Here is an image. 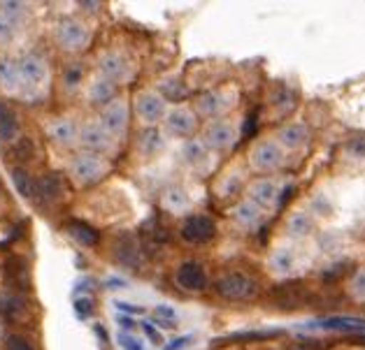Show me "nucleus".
I'll list each match as a JSON object with an SVG mask.
<instances>
[{
    "label": "nucleus",
    "mask_w": 365,
    "mask_h": 350,
    "mask_svg": "<svg viewBox=\"0 0 365 350\" xmlns=\"http://www.w3.org/2000/svg\"><path fill=\"white\" fill-rule=\"evenodd\" d=\"M287 149L277 139H258L249 151V167L254 172H274L284 165Z\"/></svg>",
    "instance_id": "f257e3e1"
},
{
    "label": "nucleus",
    "mask_w": 365,
    "mask_h": 350,
    "mask_svg": "<svg viewBox=\"0 0 365 350\" xmlns=\"http://www.w3.org/2000/svg\"><path fill=\"white\" fill-rule=\"evenodd\" d=\"M68 172L77 186H91L108 174V163L96 154H77L70 160Z\"/></svg>",
    "instance_id": "f03ea898"
},
{
    "label": "nucleus",
    "mask_w": 365,
    "mask_h": 350,
    "mask_svg": "<svg viewBox=\"0 0 365 350\" xmlns=\"http://www.w3.org/2000/svg\"><path fill=\"white\" fill-rule=\"evenodd\" d=\"M217 295L221 299H230V302H240V299H249L256 295V281L245 272H228L215 283Z\"/></svg>",
    "instance_id": "7ed1b4c3"
},
{
    "label": "nucleus",
    "mask_w": 365,
    "mask_h": 350,
    "mask_svg": "<svg viewBox=\"0 0 365 350\" xmlns=\"http://www.w3.org/2000/svg\"><path fill=\"white\" fill-rule=\"evenodd\" d=\"M233 105H235V95H230L226 88H217V91H207L198 95V100H195V114H200L210 121H221L233 110Z\"/></svg>",
    "instance_id": "20e7f679"
},
{
    "label": "nucleus",
    "mask_w": 365,
    "mask_h": 350,
    "mask_svg": "<svg viewBox=\"0 0 365 350\" xmlns=\"http://www.w3.org/2000/svg\"><path fill=\"white\" fill-rule=\"evenodd\" d=\"M88 38H91V33H88L84 21L75 19V16H63V19H58V23H56V42L63 49H68V51L84 49L88 44Z\"/></svg>",
    "instance_id": "39448f33"
},
{
    "label": "nucleus",
    "mask_w": 365,
    "mask_h": 350,
    "mask_svg": "<svg viewBox=\"0 0 365 350\" xmlns=\"http://www.w3.org/2000/svg\"><path fill=\"white\" fill-rule=\"evenodd\" d=\"M235 139H237V130L228 119L210 121L207 128H205V132H202V144L207 147L212 154H215V151L230 149L235 144Z\"/></svg>",
    "instance_id": "423d86ee"
},
{
    "label": "nucleus",
    "mask_w": 365,
    "mask_h": 350,
    "mask_svg": "<svg viewBox=\"0 0 365 350\" xmlns=\"http://www.w3.org/2000/svg\"><path fill=\"white\" fill-rule=\"evenodd\" d=\"M79 144L86 151H93V154H103V151H110L114 144V137L103 128L101 121H86L82 128H79Z\"/></svg>",
    "instance_id": "0eeeda50"
},
{
    "label": "nucleus",
    "mask_w": 365,
    "mask_h": 350,
    "mask_svg": "<svg viewBox=\"0 0 365 350\" xmlns=\"http://www.w3.org/2000/svg\"><path fill=\"white\" fill-rule=\"evenodd\" d=\"M215 235H217V223L210 216H202V213L189 216L182 223V239L186 244H205V241L215 239Z\"/></svg>",
    "instance_id": "6e6552de"
},
{
    "label": "nucleus",
    "mask_w": 365,
    "mask_h": 350,
    "mask_svg": "<svg viewBox=\"0 0 365 350\" xmlns=\"http://www.w3.org/2000/svg\"><path fill=\"white\" fill-rule=\"evenodd\" d=\"M135 112H138L140 119L149 125H156L158 121H165V116H168L165 97L161 93H154V91L140 93L138 100H135Z\"/></svg>",
    "instance_id": "1a4fd4ad"
},
{
    "label": "nucleus",
    "mask_w": 365,
    "mask_h": 350,
    "mask_svg": "<svg viewBox=\"0 0 365 350\" xmlns=\"http://www.w3.org/2000/svg\"><path fill=\"white\" fill-rule=\"evenodd\" d=\"M175 283L186 292H200L207 288V272H205V267L200 262H195V260H186L184 265L177 267Z\"/></svg>",
    "instance_id": "9d476101"
},
{
    "label": "nucleus",
    "mask_w": 365,
    "mask_h": 350,
    "mask_svg": "<svg viewBox=\"0 0 365 350\" xmlns=\"http://www.w3.org/2000/svg\"><path fill=\"white\" fill-rule=\"evenodd\" d=\"M198 128V114L189 107H175L165 116V130L173 137H191Z\"/></svg>",
    "instance_id": "9b49d317"
},
{
    "label": "nucleus",
    "mask_w": 365,
    "mask_h": 350,
    "mask_svg": "<svg viewBox=\"0 0 365 350\" xmlns=\"http://www.w3.org/2000/svg\"><path fill=\"white\" fill-rule=\"evenodd\" d=\"M101 123L112 137H119V134H123L128 128V105L123 102L121 97H117V100L110 102L108 107H103Z\"/></svg>",
    "instance_id": "f8f14e48"
},
{
    "label": "nucleus",
    "mask_w": 365,
    "mask_h": 350,
    "mask_svg": "<svg viewBox=\"0 0 365 350\" xmlns=\"http://www.w3.org/2000/svg\"><path fill=\"white\" fill-rule=\"evenodd\" d=\"M19 73H21V84L35 88L42 82H47L49 68H47V60L38 56V53H26V56L19 60Z\"/></svg>",
    "instance_id": "ddd939ff"
},
{
    "label": "nucleus",
    "mask_w": 365,
    "mask_h": 350,
    "mask_svg": "<svg viewBox=\"0 0 365 350\" xmlns=\"http://www.w3.org/2000/svg\"><path fill=\"white\" fill-rule=\"evenodd\" d=\"M249 200L261 206V209H270V206L282 202L279 184L274 179H258V181L249 186Z\"/></svg>",
    "instance_id": "4468645a"
},
{
    "label": "nucleus",
    "mask_w": 365,
    "mask_h": 350,
    "mask_svg": "<svg viewBox=\"0 0 365 350\" xmlns=\"http://www.w3.org/2000/svg\"><path fill=\"white\" fill-rule=\"evenodd\" d=\"M98 70H101V77L110 79V82H114V84L123 82V79H128V75H130L128 58L119 51L103 53L101 63H98Z\"/></svg>",
    "instance_id": "2eb2a0df"
},
{
    "label": "nucleus",
    "mask_w": 365,
    "mask_h": 350,
    "mask_svg": "<svg viewBox=\"0 0 365 350\" xmlns=\"http://www.w3.org/2000/svg\"><path fill=\"white\" fill-rule=\"evenodd\" d=\"M114 258H117V262H121L123 267H130V269L140 267L142 250H140L135 235L123 232V235H119L117 239H114Z\"/></svg>",
    "instance_id": "dca6fc26"
},
{
    "label": "nucleus",
    "mask_w": 365,
    "mask_h": 350,
    "mask_svg": "<svg viewBox=\"0 0 365 350\" xmlns=\"http://www.w3.org/2000/svg\"><path fill=\"white\" fill-rule=\"evenodd\" d=\"M233 221L237 223L242 230H256V228H261V223L265 218V209H261L258 204H254L252 200H242L240 204H235V209H233Z\"/></svg>",
    "instance_id": "f3484780"
},
{
    "label": "nucleus",
    "mask_w": 365,
    "mask_h": 350,
    "mask_svg": "<svg viewBox=\"0 0 365 350\" xmlns=\"http://www.w3.org/2000/svg\"><path fill=\"white\" fill-rule=\"evenodd\" d=\"M182 156L186 160V165L198 169V172H210L212 167V151L202 144V139H191L186 142L182 149Z\"/></svg>",
    "instance_id": "a211bd4d"
},
{
    "label": "nucleus",
    "mask_w": 365,
    "mask_h": 350,
    "mask_svg": "<svg viewBox=\"0 0 365 350\" xmlns=\"http://www.w3.org/2000/svg\"><path fill=\"white\" fill-rule=\"evenodd\" d=\"M309 130L305 123H287L277 130V142L287 151H298L307 144Z\"/></svg>",
    "instance_id": "6ab92c4d"
},
{
    "label": "nucleus",
    "mask_w": 365,
    "mask_h": 350,
    "mask_svg": "<svg viewBox=\"0 0 365 350\" xmlns=\"http://www.w3.org/2000/svg\"><path fill=\"white\" fill-rule=\"evenodd\" d=\"M47 134L58 147H70L79 142V128L73 119H54L47 125Z\"/></svg>",
    "instance_id": "aec40b11"
},
{
    "label": "nucleus",
    "mask_w": 365,
    "mask_h": 350,
    "mask_svg": "<svg viewBox=\"0 0 365 350\" xmlns=\"http://www.w3.org/2000/svg\"><path fill=\"white\" fill-rule=\"evenodd\" d=\"M270 267L279 276H293L300 269V255L291 246H279L270 255Z\"/></svg>",
    "instance_id": "412c9836"
},
{
    "label": "nucleus",
    "mask_w": 365,
    "mask_h": 350,
    "mask_svg": "<svg viewBox=\"0 0 365 350\" xmlns=\"http://www.w3.org/2000/svg\"><path fill=\"white\" fill-rule=\"evenodd\" d=\"M114 100H117V84L105 77L93 79L91 86H88V102L98 107H108Z\"/></svg>",
    "instance_id": "4be33fe9"
},
{
    "label": "nucleus",
    "mask_w": 365,
    "mask_h": 350,
    "mask_svg": "<svg viewBox=\"0 0 365 350\" xmlns=\"http://www.w3.org/2000/svg\"><path fill=\"white\" fill-rule=\"evenodd\" d=\"M21 86V73H19V60L12 56H0V88L7 93L19 91Z\"/></svg>",
    "instance_id": "5701e85b"
},
{
    "label": "nucleus",
    "mask_w": 365,
    "mask_h": 350,
    "mask_svg": "<svg viewBox=\"0 0 365 350\" xmlns=\"http://www.w3.org/2000/svg\"><path fill=\"white\" fill-rule=\"evenodd\" d=\"M63 193V181L58 174H42L35 179V197L42 202H54Z\"/></svg>",
    "instance_id": "b1692460"
},
{
    "label": "nucleus",
    "mask_w": 365,
    "mask_h": 350,
    "mask_svg": "<svg viewBox=\"0 0 365 350\" xmlns=\"http://www.w3.org/2000/svg\"><path fill=\"white\" fill-rule=\"evenodd\" d=\"M215 188H217L219 197L230 200V197H235L245 188V176H242V172H240L237 167H230L228 172H224V174L219 176V181H217Z\"/></svg>",
    "instance_id": "393cba45"
},
{
    "label": "nucleus",
    "mask_w": 365,
    "mask_h": 350,
    "mask_svg": "<svg viewBox=\"0 0 365 350\" xmlns=\"http://www.w3.org/2000/svg\"><path fill=\"white\" fill-rule=\"evenodd\" d=\"M161 202H163V206L168 211L184 213L191 206V197H189V193H186L184 186H168L163 197H161Z\"/></svg>",
    "instance_id": "a878e982"
},
{
    "label": "nucleus",
    "mask_w": 365,
    "mask_h": 350,
    "mask_svg": "<svg viewBox=\"0 0 365 350\" xmlns=\"http://www.w3.org/2000/svg\"><path fill=\"white\" fill-rule=\"evenodd\" d=\"M19 137V119L10 105H5L0 100V139L12 142Z\"/></svg>",
    "instance_id": "bb28decb"
},
{
    "label": "nucleus",
    "mask_w": 365,
    "mask_h": 350,
    "mask_svg": "<svg viewBox=\"0 0 365 350\" xmlns=\"http://www.w3.org/2000/svg\"><path fill=\"white\" fill-rule=\"evenodd\" d=\"M68 235L82 246H96L98 239H101L98 230H93L88 223H82V221H70L68 223Z\"/></svg>",
    "instance_id": "cd10ccee"
},
{
    "label": "nucleus",
    "mask_w": 365,
    "mask_h": 350,
    "mask_svg": "<svg viewBox=\"0 0 365 350\" xmlns=\"http://www.w3.org/2000/svg\"><path fill=\"white\" fill-rule=\"evenodd\" d=\"M165 147V137L158 128H147L140 134V151L145 156H154L158 151H163Z\"/></svg>",
    "instance_id": "c85d7f7f"
},
{
    "label": "nucleus",
    "mask_w": 365,
    "mask_h": 350,
    "mask_svg": "<svg viewBox=\"0 0 365 350\" xmlns=\"http://www.w3.org/2000/svg\"><path fill=\"white\" fill-rule=\"evenodd\" d=\"M305 297V290L300 288H293V285H282V288L274 292V299H277L279 307H287V309H293V307H300L302 299Z\"/></svg>",
    "instance_id": "c756f323"
},
{
    "label": "nucleus",
    "mask_w": 365,
    "mask_h": 350,
    "mask_svg": "<svg viewBox=\"0 0 365 350\" xmlns=\"http://www.w3.org/2000/svg\"><path fill=\"white\" fill-rule=\"evenodd\" d=\"M12 181L16 186V191H19L24 197H33L35 195V179H31V174L26 172L24 167H14L12 169Z\"/></svg>",
    "instance_id": "7c9ffc66"
},
{
    "label": "nucleus",
    "mask_w": 365,
    "mask_h": 350,
    "mask_svg": "<svg viewBox=\"0 0 365 350\" xmlns=\"http://www.w3.org/2000/svg\"><path fill=\"white\" fill-rule=\"evenodd\" d=\"M161 93L165 100H184L186 97V86L180 82V77H168L161 84Z\"/></svg>",
    "instance_id": "2f4dec72"
},
{
    "label": "nucleus",
    "mask_w": 365,
    "mask_h": 350,
    "mask_svg": "<svg viewBox=\"0 0 365 350\" xmlns=\"http://www.w3.org/2000/svg\"><path fill=\"white\" fill-rule=\"evenodd\" d=\"M16 33H19V23L10 16L0 14V47H7V44H12Z\"/></svg>",
    "instance_id": "473e14b6"
},
{
    "label": "nucleus",
    "mask_w": 365,
    "mask_h": 350,
    "mask_svg": "<svg viewBox=\"0 0 365 350\" xmlns=\"http://www.w3.org/2000/svg\"><path fill=\"white\" fill-rule=\"evenodd\" d=\"M324 327H328V329H342V332H354V329H363L365 320H359V318H331V320L324 322Z\"/></svg>",
    "instance_id": "72a5a7b5"
},
{
    "label": "nucleus",
    "mask_w": 365,
    "mask_h": 350,
    "mask_svg": "<svg viewBox=\"0 0 365 350\" xmlns=\"http://www.w3.org/2000/svg\"><path fill=\"white\" fill-rule=\"evenodd\" d=\"M117 344L121 350H147L145 341L138 334H133V332H117Z\"/></svg>",
    "instance_id": "f704fd0d"
},
{
    "label": "nucleus",
    "mask_w": 365,
    "mask_h": 350,
    "mask_svg": "<svg viewBox=\"0 0 365 350\" xmlns=\"http://www.w3.org/2000/svg\"><path fill=\"white\" fill-rule=\"evenodd\" d=\"M151 318H154V322H158L161 327H175L177 325V313H175V309H170V307H156L154 309V313H151Z\"/></svg>",
    "instance_id": "c9c22d12"
},
{
    "label": "nucleus",
    "mask_w": 365,
    "mask_h": 350,
    "mask_svg": "<svg viewBox=\"0 0 365 350\" xmlns=\"http://www.w3.org/2000/svg\"><path fill=\"white\" fill-rule=\"evenodd\" d=\"M0 14L10 16V19L19 23V19H24V14H26V5L19 3V0H3V3H0Z\"/></svg>",
    "instance_id": "e433bc0d"
},
{
    "label": "nucleus",
    "mask_w": 365,
    "mask_h": 350,
    "mask_svg": "<svg viewBox=\"0 0 365 350\" xmlns=\"http://www.w3.org/2000/svg\"><path fill=\"white\" fill-rule=\"evenodd\" d=\"M349 295L356 302H365V267H361L349 281Z\"/></svg>",
    "instance_id": "4c0bfd02"
},
{
    "label": "nucleus",
    "mask_w": 365,
    "mask_h": 350,
    "mask_svg": "<svg viewBox=\"0 0 365 350\" xmlns=\"http://www.w3.org/2000/svg\"><path fill=\"white\" fill-rule=\"evenodd\" d=\"M309 230H312V223H309L307 216H302V213H296V216L289 221V232H291V235L302 237V235H307Z\"/></svg>",
    "instance_id": "58836bf2"
},
{
    "label": "nucleus",
    "mask_w": 365,
    "mask_h": 350,
    "mask_svg": "<svg viewBox=\"0 0 365 350\" xmlns=\"http://www.w3.org/2000/svg\"><path fill=\"white\" fill-rule=\"evenodd\" d=\"M75 311H77V316L86 320V318H91L93 316V302L91 297H86V295H79V297L75 299Z\"/></svg>",
    "instance_id": "ea45409f"
},
{
    "label": "nucleus",
    "mask_w": 365,
    "mask_h": 350,
    "mask_svg": "<svg viewBox=\"0 0 365 350\" xmlns=\"http://www.w3.org/2000/svg\"><path fill=\"white\" fill-rule=\"evenodd\" d=\"M21 307H24V302L19 297H12V295L0 299V311H3L5 316H16V313L21 311Z\"/></svg>",
    "instance_id": "a19ab883"
},
{
    "label": "nucleus",
    "mask_w": 365,
    "mask_h": 350,
    "mask_svg": "<svg viewBox=\"0 0 365 350\" xmlns=\"http://www.w3.org/2000/svg\"><path fill=\"white\" fill-rule=\"evenodd\" d=\"M5 350H35L31 346V341L21 334H10L5 341Z\"/></svg>",
    "instance_id": "79ce46f5"
},
{
    "label": "nucleus",
    "mask_w": 365,
    "mask_h": 350,
    "mask_svg": "<svg viewBox=\"0 0 365 350\" xmlns=\"http://www.w3.org/2000/svg\"><path fill=\"white\" fill-rule=\"evenodd\" d=\"M82 75H84V70H82V65H68L66 68V75H63V82H66V86H77L79 82H82Z\"/></svg>",
    "instance_id": "37998d69"
},
{
    "label": "nucleus",
    "mask_w": 365,
    "mask_h": 350,
    "mask_svg": "<svg viewBox=\"0 0 365 350\" xmlns=\"http://www.w3.org/2000/svg\"><path fill=\"white\" fill-rule=\"evenodd\" d=\"M114 322L119 325V332H133V334L138 332V322H135V318L126 316V313H119V316L114 318Z\"/></svg>",
    "instance_id": "c03bdc74"
},
{
    "label": "nucleus",
    "mask_w": 365,
    "mask_h": 350,
    "mask_svg": "<svg viewBox=\"0 0 365 350\" xmlns=\"http://www.w3.org/2000/svg\"><path fill=\"white\" fill-rule=\"evenodd\" d=\"M346 151L354 156H365V134H359V137L349 139V144H346Z\"/></svg>",
    "instance_id": "a18cd8bd"
},
{
    "label": "nucleus",
    "mask_w": 365,
    "mask_h": 350,
    "mask_svg": "<svg viewBox=\"0 0 365 350\" xmlns=\"http://www.w3.org/2000/svg\"><path fill=\"white\" fill-rule=\"evenodd\" d=\"M142 329H145L147 339H149L154 346H161V344H163V334H161V332H158L156 327H151V322H142Z\"/></svg>",
    "instance_id": "49530a36"
},
{
    "label": "nucleus",
    "mask_w": 365,
    "mask_h": 350,
    "mask_svg": "<svg viewBox=\"0 0 365 350\" xmlns=\"http://www.w3.org/2000/svg\"><path fill=\"white\" fill-rule=\"evenodd\" d=\"M16 158H19V160L33 158V144H31V139H19V144H16Z\"/></svg>",
    "instance_id": "de8ad7c7"
},
{
    "label": "nucleus",
    "mask_w": 365,
    "mask_h": 350,
    "mask_svg": "<svg viewBox=\"0 0 365 350\" xmlns=\"http://www.w3.org/2000/svg\"><path fill=\"white\" fill-rule=\"evenodd\" d=\"M186 344H191V336H182V339H175L170 341L168 346H163V350H182Z\"/></svg>",
    "instance_id": "09e8293b"
},
{
    "label": "nucleus",
    "mask_w": 365,
    "mask_h": 350,
    "mask_svg": "<svg viewBox=\"0 0 365 350\" xmlns=\"http://www.w3.org/2000/svg\"><path fill=\"white\" fill-rule=\"evenodd\" d=\"M114 307L121 309L123 313H126V316H130V313H142L140 307H133V304H126V302H114Z\"/></svg>",
    "instance_id": "8fccbe9b"
},
{
    "label": "nucleus",
    "mask_w": 365,
    "mask_h": 350,
    "mask_svg": "<svg viewBox=\"0 0 365 350\" xmlns=\"http://www.w3.org/2000/svg\"><path fill=\"white\" fill-rule=\"evenodd\" d=\"M363 341H365V336H363Z\"/></svg>",
    "instance_id": "3c124183"
}]
</instances>
